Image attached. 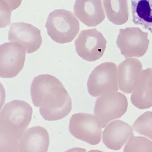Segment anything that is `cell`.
<instances>
[{
	"mask_svg": "<svg viewBox=\"0 0 152 152\" xmlns=\"http://www.w3.org/2000/svg\"><path fill=\"white\" fill-rule=\"evenodd\" d=\"M127 107V100L124 94L120 92H111L97 98L94 113L103 128L112 120L121 117Z\"/></svg>",
	"mask_w": 152,
	"mask_h": 152,
	"instance_id": "5b68a950",
	"label": "cell"
},
{
	"mask_svg": "<svg viewBox=\"0 0 152 152\" xmlns=\"http://www.w3.org/2000/svg\"><path fill=\"white\" fill-rule=\"evenodd\" d=\"M49 145L48 132L44 128L35 126L26 130L18 144L19 152H46Z\"/></svg>",
	"mask_w": 152,
	"mask_h": 152,
	"instance_id": "4fadbf2b",
	"label": "cell"
},
{
	"mask_svg": "<svg viewBox=\"0 0 152 152\" xmlns=\"http://www.w3.org/2000/svg\"><path fill=\"white\" fill-rule=\"evenodd\" d=\"M22 0H0L1 27L10 24L12 11L18 8Z\"/></svg>",
	"mask_w": 152,
	"mask_h": 152,
	"instance_id": "ffe728a7",
	"label": "cell"
},
{
	"mask_svg": "<svg viewBox=\"0 0 152 152\" xmlns=\"http://www.w3.org/2000/svg\"><path fill=\"white\" fill-rule=\"evenodd\" d=\"M132 21L152 34V0H131Z\"/></svg>",
	"mask_w": 152,
	"mask_h": 152,
	"instance_id": "2e32d148",
	"label": "cell"
},
{
	"mask_svg": "<svg viewBox=\"0 0 152 152\" xmlns=\"http://www.w3.org/2000/svg\"><path fill=\"white\" fill-rule=\"evenodd\" d=\"M31 107L22 100L6 103L0 114V152H18L19 140L31 122Z\"/></svg>",
	"mask_w": 152,
	"mask_h": 152,
	"instance_id": "7a4b0ae2",
	"label": "cell"
},
{
	"mask_svg": "<svg viewBox=\"0 0 152 152\" xmlns=\"http://www.w3.org/2000/svg\"><path fill=\"white\" fill-rule=\"evenodd\" d=\"M131 100L139 109H147L152 106V68L142 71L137 85L132 92Z\"/></svg>",
	"mask_w": 152,
	"mask_h": 152,
	"instance_id": "9a60e30c",
	"label": "cell"
},
{
	"mask_svg": "<svg viewBox=\"0 0 152 152\" xmlns=\"http://www.w3.org/2000/svg\"><path fill=\"white\" fill-rule=\"evenodd\" d=\"M40 30L31 24L23 22L13 23L8 32V40L20 44L28 53L37 50L42 43Z\"/></svg>",
	"mask_w": 152,
	"mask_h": 152,
	"instance_id": "30bf717a",
	"label": "cell"
},
{
	"mask_svg": "<svg viewBox=\"0 0 152 152\" xmlns=\"http://www.w3.org/2000/svg\"><path fill=\"white\" fill-rule=\"evenodd\" d=\"M133 128L120 120L113 121L108 124L102 134V140L108 148L117 150L121 149L133 136Z\"/></svg>",
	"mask_w": 152,
	"mask_h": 152,
	"instance_id": "7c38bea8",
	"label": "cell"
},
{
	"mask_svg": "<svg viewBox=\"0 0 152 152\" xmlns=\"http://www.w3.org/2000/svg\"><path fill=\"white\" fill-rule=\"evenodd\" d=\"M116 65L112 62L102 63L92 71L88 79V92L92 96L97 97L118 91Z\"/></svg>",
	"mask_w": 152,
	"mask_h": 152,
	"instance_id": "277c9868",
	"label": "cell"
},
{
	"mask_svg": "<svg viewBox=\"0 0 152 152\" xmlns=\"http://www.w3.org/2000/svg\"><path fill=\"white\" fill-rule=\"evenodd\" d=\"M75 15L86 26H96L105 18L101 0H76Z\"/></svg>",
	"mask_w": 152,
	"mask_h": 152,
	"instance_id": "5bb4252c",
	"label": "cell"
},
{
	"mask_svg": "<svg viewBox=\"0 0 152 152\" xmlns=\"http://www.w3.org/2000/svg\"><path fill=\"white\" fill-rule=\"evenodd\" d=\"M148 33L137 27H127L119 30L116 44L121 54L126 59L140 57L148 48Z\"/></svg>",
	"mask_w": 152,
	"mask_h": 152,
	"instance_id": "8992f818",
	"label": "cell"
},
{
	"mask_svg": "<svg viewBox=\"0 0 152 152\" xmlns=\"http://www.w3.org/2000/svg\"><path fill=\"white\" fill-rule=\"evenodd\" d=\"M124 152H152V142L142 137L132 136L127 143Z\"/></svg>",
	"mask_w": 152,
	"mask_h": 152,
	"instance_id": "d6986e66",
	"label": "cell"
},
{
	"mask_svg": "<svg viewBox=\"0 0 152 152\" xmlns=\"http://www.w3.org/2000/svg\"><path fill=\"white\" fill-rule=\"evenodd\" d=\"M132 128L152 140V112L147 111L140 115L134 123Z\"/></svg>",
	"mask_w": 152,
	"mask_h": 152,
	"instance_id": "ac0fdd59",
	"label": "cell"
},
{
	"mask_svg": "<svg viewBox=\"0 0 152 152\" xmlns=\"http://www.w3.org/2000/svg\"><path fill=\"white\" fill-rule=\"evenodd\" d=\"M106 43L102 34L96 28L82 30L75 42L77 53L89 61H95L102 57Z\"/></svg>",
	"mask_w": 152,
	"mask_h": 152,
	"instance_id": "ba28073f",
	"label": "cell"
},
{
	"mask_svg": "<svg viewBox=\"0 0 152 152\" xmlns=\"http://www.w3.org/2000/svg\"><path fill=\"white\" fill-rule=\"evenodd\" d=\"M30 92L33 104L39 107L41 115L47 121L61 119L72 110L70 97L62 83L54 76L42 74L35 77Z\"/></svg>",
	"mask_w": 152,
	"mask_h": 152,
	"instance_id": "6da1fadb",
	"label": "cell"
},
{
	"mask_svg": "<svg viewBox=\"0 0 152 152\" xmlns=\"http://www.w3.org/2000/svg\"><path fill=\"white\" fill-rule=\"evenodd\" d=\"M25 50L15 42H5L0 46V77L12 78L15 77L23 67Z\"/></svg>",
	"mask_w": 152,
	"mask_h": 152,
	"instance_id": "9c48e42d",
	"label": "cell"
},
{
	"mask_svg": "<svg viewBox=\"0 0 152 152\" xmlns=\"http://www.w3.org/2000/svg\"><path fill=\"white\" fill-rule=\"evenodd\" d=\"M108 20L116 25H121L128 20L129 9L127 0H102Z\"/></svg>",
	"mask_w": 152,
	"mask_h": 152,
	"instance_id": "e0dca14e",
	"label": "cell"
},
{
	"mask_svg": "<svg viewBox=\"0 0 152 152\" xmlns=\"http://www.w3.org/2000/svg\"><path fill=\"white\" fill-rule=\"evenodd\" d=\"M45 27L48 35L60 44L72 41L80 30L79 21L72 13L63 9L55 10L49 14Z\"/></svg>",
	"mask_w": 152,
	"mask_h": 152,
	"instance_id": "3957f363",
	"label": "cell"
},
{
	"mask_svg": "<svg viewBox=\"0 0 152 152\" xmlns=\"http://www.w3.org/2000/svg\"><path fill=\"white\" fill-rule=\"evenodd\" d=\"M102 128L95 116L80 113L72 116L69 129L70 133L76 138L91 145H96L100 141Z\"/></svg>",
	"mask_w": 152,
	"mask_h": 152,
	"instance_id": "52a82bcc",
	"label": "cell"
},
{
	"mask_svg": "<svg viewBox=\"0 0 152 152\" xmlns=\"http://www.w3.org/2000/svg\"><path fill=\"white\" fill-rule=\"evenodd\" d=\"M142 66L134 58H128L117 66V76L120 90L126 94L132 93L141 77Z\"/></svg>",
	"mask_w": 152,
	"mask_h": 152,
	"instance_id": "8fae6325",
	"label": "cell"
}]
</instances>
